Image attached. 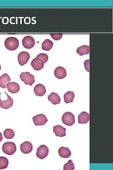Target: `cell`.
<instances>
[{
  "mask_svg": "<svg viewBox=\"0 0 113 170\" xmlns=\"http://www.w3.org/2000/svg\"><path fill=\"white\" fill-rule=\"evenodd\" d=\"M74 164H73V162L71 160L68 161V162H66L63 167L64 170H72L74 169Z\"/></svg>",
  "mask_w": 113,
  "mask_h": 170,
  "instance_id": "25",
  "label": "cell"
},
{
  "mask_svg": "<svg viewBox=\"0 0 113 170\" xmlns=\"http://www.w3.org/2000/svg\"><path fill=\"white\" fill-rule=\"evenodd\" d=\"M74 93H73V91H68V92L65 93L64 95V102H65L66 104L73 102V99H74Z\"/></svg>",
  "mask_w": 113,
  "mask_h": 170,
  "instance_id": "21",
  "label": "cell"
},
{
  "mask_svg": "<svg viewBox=\"0 0 113 170\" xmlns=\"http://www.w3.org/2000/svg\"><path fill=\"white\" fill-rule=\"evenodd\" d=\"M10 77L8 75V74L4 73V75H2L1 77H0V87H2V88L3 89L6 88L8 84L10 82Z\"/></svg>",
  "mask_w": 113,
  "mask_h": 170,
  "instance_id": "13",
  "label": "cell"
},
{
  "mask_svg": "<svg viewBox=\"0 0 113 170\" xmlns=\"http://www.w3.org/2000/svg\"><path fill=\"white\" fill-rule=\"evenodd\" d=\"M14 131L12 129H10V128H8V129H6L4 131V137H6V139H11L14 137Z\"/></svg>",
  "mask_w": 113,
  "mask_h": 170,
  "instance_id": "23",
  "label": "cell"
},
{
  "mask_svg": "<svg viewBox=\"0 0 113 170\" xmlns=\"http://www.w3.org/2000/svg\"><path fill=\"white\" fill-rule=\"evenodd\" d=\"M0 70H1V65H0Z\"/></svg>",
  "mask_w": 113,
  "mask_h": 170,
  "instance_id": "30",
  "label": "cell"
},
{
  "mask_svg": "<svg viewBox=\"0 0 113 170\" xmlns=\"http://www.w3.org/2000/svg\"><path fill=\"white\" fill-rule=\"evenodd\" d=\"M48 100L54 105L59 104L61 102V99L59 97V95H57V93L52 92L48 96Z\"/></svg>",
  "mask_w": 113,
  "mask_h": 170,
  "instance_id": "17",
  "label": "cell"
},
{
  "mask_svg": "<svg viewBox=\"0 0 113 170\" xmlns=\"http://www.w3.org/2000/svg\"><path fill=\"white\" fill-rule=\"evenodd\" d=\"M58 153L59 156L62 158H68L70 157L71 155V150L70 149L68 148H64V147H62V148L59 149Z\"/></svg>",
  "mask_w": 113,
  "mask_h": 170,
  "instance_id": "19",
  "label": "cell"
},
{
  "mask_svg": "<svg viewBox=\"0 0 113 170\" xmlns=\"http://www.w3.org/2000/svg\"><path fill=\"white\" fill-rule=\"evenodd\" d=\"M54 74L57 79H64V77H66V71L65 70V68H64L63 67H57L55 70Z\"/></svg>",
  "mask_w": 113,
  "mask_h": 170,
  "instance_id": "11",
  "label": "cell"
},
{
  "mask_svg": "<svg viewBox=\"0 0 113 170\" xmlns=\"http://www.w3.org/2000/svg\"><path fill=\"white\" fill-rule=\"evenodd\" d=\"M31 66L33 67V68L35 70H42L44 67V63L42 60H40V59L38 58V57H36L34 58L31 62Z\"/></svg>",
  "mask_w": 113,
  "mask_h": 170,
  "instance_id": "12",
  "label": "cell"
},
{
  "mask_svg": "<svg viewBox=\"0 0 113 170\" xmlns=\"http://www.w3.org/2000/svg\"><path fill=\"white\" fill-rule=\"evenodd\" d=\"M49 153V149L45 145H42L38 148L36 152L37 157L40 159H45Z\"/></svg>",
  "mask_w": 113,
  "mask_h": 170,
  "instance_id": "6",
  "label": "cell"
},
{
  "mask_svg": "<svg viewBox=\"0 0 113 170\" xmlns=\"http://www.w3.org/2000/svg\"><path fill=\"white\" fill-rule=\"evenodd\" d=\"M20 149L23 153L28 154L31 153V151L33 150V145H32L31 142L26 141L21 145Z\"/></svg>",
  "mask_w": 113,
  "mask_h": 170,
  "instance_id": "10",
  "label": "cell"
},
{
  "mask_svg": "<svg viewBox=\"0 0 113 170\" xmlns=\"http://www.w3.org/2000/svg\"><path fill=\"white\" fill-rule=\"evenodd\" d=\"M33 123L36 126H43L47 122V118L44 114H39L33 118Z\"/></svg>",
  "mask_w": 113,
  "mask_h": 170,
  "instance_id": "8",
  "label": "cell"
},
{
  "mask_svg": "<svg viewBox=\"0 0 113 170\" xmlns=\"http://www.w3.org/2000/svg\"><path fill=\"white\" fill-rule=\"evenodd\" d=\"M4 45L9 50H15L19 46V41L17 38L9 37L4 41Z\"/></svg>",
  "mask_w": 113,
  "mask_h": 170,
  "instance_id": "2",
  "label": "cell"
},
{
  "mask_svg": "<svg viewBox=\"0 0 113 170\" xmlns=\"http://www.w3.org/2000/svg\"><path fill=\"white\" fill-rule=\"evenodd\" d=\"M34 92L36 95L38 96H43L45 95L46 89L45 87L42 84H38L34 87Z\"/></svg>",
  "mask_w": 113,
  "mask_h": 170,
  "instance_id": "14",
  "label": "cell"
},
{
  "mask_svg": "<svg viewBox=\"0 0 113 170\" xmlns=\"http://www.w3.org/2000/svg\"><path fill=\"white\" fill-rule=\"evenodd\" d=\"M89 52L90 49L89 45H82V46L78 47L77 50V52L81 56L89 54Z\"/></svg>",
  "mask_w": 113,
  "mask_h": 170,
  "instance_id": "20",
  "label": "cell"
},
{
  "mask_svg": "<svg viewBox=\"0 0 113 170\" xmlns=\"http://www.w3.org/2000/svg\"><path fill=\"white\" fill-rule=\"evenodd\" d=\"M13 104L12 98L7 93L2 92L0 94V107L4 109H8Z\"/></svg>",
  "mask_w": 113,
  "mask_h": 170,
  "instance_id": "1",
  "label": "cell"
},
{
  "mask_svg": "<svg viewBox=\"0 0 113 170\" xmlns=\"http://www.w3.org/2000/svg\"><path fill=\"white\" fill-rule=\"evenodd\" d=\"M9 160L4 157H0V169H6L8 167Z\"/></svg>",
  "mask_w": 113,
  "mask_h": 170,
  "instance_id": "24",
  "label": "cell"
},
{
  "mask_svg": "<svg viewBox=\"0 0 113 170\" xmlns=\"http://www.w3.org/2000/svg\"><path fill=\"white\" fill-rule=\"evenodd\" d=\"M53 131L58 137H64L66 135V128L61 126H55L53 127Z\"/></svg>",
  "mask_w": 113,
  "mask_h": 170,
  "instance_id": "15",
  "label": "cell"
},
{
  "mask_svg": "<svg viewBox=\"0 0 113 170\" xmlns=\"http://www.w3.org/2000/svg\"><path fill=\"white\" fill-rule=\"evenodd\" d=\"M37 57L40 60H42L43 62V63L45 64V63H47L48 60V56L47 54L45 53H40L37 56Z\"/></svg>",
  "mask_w": 113,
  "mask_h": 170,
  "instance_id": "26",
  "label": "cell"
},
{
  "mask_svg": "<svg viewBox=\"0 0 113 170\" xmlns=\"http://www.w3.org/2000/svg\"><path fill=\"white\" fill-rule=\"evenodd\" d=\"M30 54L27 52H21L18 56V60L20 65H24L28 62Z\"/></svg>",
  "mask_w": 113,
  "mask_h": 170,
  "instance_id": "9",
  "label": "cell"
},
{
  "mask_svg": "<svg viewBox=\"0 0 113 170\" xmlns=\"http://www.w3.org/2000/svg\"><path fill=\"white\" fill-rule=\"evenodd\" d=\"M53 47V43L49 39H46L42 43V49L44 50H50Z\"/></svg>",
  "mask_w": 113,
  "mask_h": 170,
  "instance_id": "22",
  "label": "cell"
},
{
  "mask_svg": "<svg viewBox=\"0 0 113 170\" xmlns=\"http://www.w3.org/2000/svg\"><path fill=\"white\" fill-rule=\"evenodd\" d=\"M6 88L8 89V91L9 92L12 93V94H16L18 93L20 89V87L19 84L15 82H9L7 85V87Z\"/></svg>",
  "mask_w": 113,
  "mask_h": 170,
  "instance_id": "16",
  "label": "cell"
},
{
  "mask_svg": "<svg viewBox=\"0 0 113 170\" xmlns=\"http://www.w3.org/2000/svg\"><path fill=\"white\" fill-rule=\"evenodd\" d=\"M22 44L25 48L31 49V48H33L34 45H35V40H34V38L32 36H25L22 40Z\"/></svg>",
  "mask_w": 113,
  "mask_h": 170,
  "instance_id": "7",
  "label": "cell"
},
{
  "mask_svg": "<svg viewBox=\"0 0 113 170\" xmlns=\"http://www.w3.org/2000/svg\"><path fill=\"white\" fill-rule=\"evenodd\" d=\"M2 150L8 155H12L17 151V145L12 142H6L2 146Z\"/></svg>",
  "mask_w": 113,
  "mask_h": 170,
  "instance_id": "3",
  "label": "cell"
},
{
  "mask_svg": "<svg viewBox=\"0 0 113 170\" xmlns=\"http://www.w3.org/2000/svg\"><path fill=\"white\" fill-rule=\"evenodd\" d=\"M62 121L64 125L71 126L75 123V116L71 112H66L62 116Z\"/></svg>",
  "mask_w": 113,
  "mask_h": 170,
  "instance_id": "4",
  "label": "cell"
},
{
  "mask_svg": "<svg viewBox=\"0 0 113 170\" xmlns=\"http://www.w3.org/2000/svg\"><path fill=\"white\" fill-rule=\"evenodd\" d=\"M2 139H3V136H2V133H0V142H1L2 141Z\"/></svg>",
  "mask_w": 113,
  "mask_h": 170,
  "instance_id": "29",
  "label": "cell"
},
{
  "mask_svg": "<svg viewBox=\"0 0 113 170\" xmlns=\"http://www.w3.org/2000/svg\"><path fill=\"white\" fill-rule=\"evenodd\" d=\"M78 121L80 124H86L89 121V114L87 112H81L78 116Z\"/></svg>",
  "mask_w": 113,
  "mask_h": 170,
  "instance_id": "18",
  "label": "cell"
},
{
  "mask_svg": "<svg viewBox=\"0 0 113 170\" xmlns=\"http://www.w3.org/2000/svg\"><path fill=\"white\" fill-rule=\"evenodd\" d=\"M84 67H85V68H86V71L89 72V60H87L84 62Z\"/></svg>",
  "mask_w": 113,
  "mask_h": 170,
  "instance_id": "28",
  "label": "cell"
},
{
  "mask_svg": "<svg viewBox=\"0 0 113 170\" xmlns=\"http://www.w3.org/2000/svg\"><path fill=\"white\" fill-rule=\"evenodd\" d=\"M50 36H51V37L54 39L55 41H59L60 40L62 37V33H52L50 34Z\"/></svg>",
  "mask_w": 113,
  "mask_h": 170,
  "instance_id": "27",
  "label": "cell"
},
{
  "mask_svg": "<svg viewBox=\"0 0 113 170\" xmlns=\"http://www.w3.org/2000/svg\"><path fill=\"white\" fill-rule=\"evenodd\" d=\"M20 78L25 84L30 86L33 85L35 82V77L30 72H22L20 75Z\"/></svg>",
  "mask_w": 113,
  "mask_h": 170,
  "instance_id": "5",
  "label": "cell"
}]
</instances>
